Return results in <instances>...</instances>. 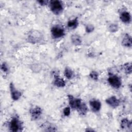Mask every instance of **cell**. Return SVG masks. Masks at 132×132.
<instances>
[{
    "mask_svg": "<svg viewBox=\"0 0 132 132\" xmlns=\"http://www.w3.org/2000/svg\"><path fill=\"white\" fill-rule=\"evenodd\" d=\"M50 7L51 11L55 14H59L62 12L63 6L59 1H52L50 2Z\"/></svg>",
    "mask_w": 132,
    "mask_h": 132,
    "instance_id": "obj_1",
    "label": "cell"
},
{
    "mask_svg": "<svg viewBox=\"0 0 132 132\" xmlns=\"http://www.w3.org/2000/svg\"><path fill=\"white\" fill-rule=\"evenodd\" d=\"M42 37V34L38 30H32L29 33L28 39L29 42L32 43H36L39 42L41 41Z\"/></svg>",
    "mask_w": 132,
    "mask_h": 132,
    "instance_id": "obj_2",
    "label": "cell"
},
{
    "mask_svg": "<svg viewBox=\"0 0 132 132\" xmlns=\"http://www.w3.org/2000/svg\"><path fill=\"white\" fill-rule=\"evenodd\" d=\"M108 81L109 84L114 88H119L121 85V79L117 75H110L108 78Z\"/></svg>",
    "mask_w": 132,
    "mask_h": 132,
    "instance_id": "obj_3",
    "label": "cell"
},
{
    "mask_svg": "<svg viewBox=\"0 0 132 132\" xmlns=\"http://www.w3.org/2000/svg\"><path fill=\"white\" fill-rule=\"evenodd\" d=\"M51 33L54 38H59L64 35V30L62 27L59 26H55L52 28Z\"/></svg>",
    "mask_w": 132,
    "mask_h": 132,
    "instance_id": "obj_4",
    "label": "cell"
},
{
    "mask_svg": "<svg viewBox=\"0 0 132 132\" xmlns=\"http://www.w3.org/2000/svg\"><path fill=\"white\" fill-rule=\"evenodd\" d=\"M68 98H69V104L71 107L73 109H75L77 110V109L79 107L80 105L82 103L81 101V100L79 98H75L71 95H68Z\"/></svg>",
    "mask_w": 132,
    "mask_h": 132,
    "instance_id": "obj_5",
    "label": "cell"
},
{
    "mask_svg": "<svg viewBox=\"0 0 132 132\" xmlns=\"http://www.w3.org/2000/svg\"><path fill=\"white\" fill-rule=\"evenodd\" d=\"M10 129L12 131H18L21 128L20 121L17 118H13L10 122Z\"/></svg>",
    "mask_w": 132,
    "mask_h": 132,
    "instance_id": "obj_6",
    "label": "cell"
},
{
    "mask_svg": "<svg viewBox=\"0 0 132 132\" xmlns=\"http://www.w3.org/2000/svg\"><path fill=\"white\" fill-rule=\"evenodd\" d=\"M10 90L12 100L14 101L18 100L21 96V93L16 89L12 82L10 83Z\"/></svg>",
    "mask_w": 132,
    "mask_h": 132,
    "instance_id": "obj_7",
    "label": "cell"
},
{
    "mask_svg": "<svg viewBox=\"0 0 132 132\" xmlns=\"http://www.w3.org/2000/svg\"><path fill=\"white\" fill-rule=\"evenodd\" d=\"M106 102L107 104L112 107H117L120 104L119 100L114 96H112L106 100Z\"/></svg>",
    "mask_w": 132,
    "mask_h": 132,
    "instance_id": "obj_8",
    "label": "cell"
},
{
    "mask_svg": "<svg viewBox=\"0 0 132 132\" xmlns=\"http://www.w3.org/2000/svg\"><path fill=\"white\" fill-rule=\"evenodd\" d=\"M30 113L32 119H37L42 114V109L39 107H36L30 110Z\"/></svg>",
    "mask_w": 132,
    "mask_h": 132,
    "instance_id": "obj_9",
    "label": "cell"
},
{
    "mask_svg": "<svg viewBox=\"0 0 132 132\" xmlns=\"http://www.w3.org/2000/svg\"><path fill=\"white\" fill-rule=\"evenodd\" d=\"M122 44L126 47H131L132 45L131 37L128 34L125 35L122 41Z\"/></svg>",
    "mask_w": 132,
    "mask_h": 132,
    "instance_id": "obj_10",
    "label": "cell"
},
{
    "mask_svg": "<svg viewBox=\"0 0 132 132\" xmlns=\"http://www.w3.org/2000/svg\"><path fill=\"white\" fill-rule=\"evenodd\" d=\"M121 20L125 23H128L131 20V15L127 11H123L120 14Z\"/></svg>",
    "mask_w": 132,
    "mask_h": 132,
    "instance_id": "obj_11",
    "label": "cell"
},
{
    "mask_svg": "<svg viewBox=\"0 0 132 132\" xmlns=\"http://www.w3.org/2000/svg\"><path fill=\"white\" fill-rule=\"evenodd\" d=\"M90 105L94 111H98L101 107V103L98 100H92L90 102Z\"/></svg>",
    "mask_w": 132,
    "mask_h": 132,
    "instance_id": "obj_12",
    "label": "cell"
},
{
    "mask_svg": "<svg viewBox=\"0 0 132 132\" xmlns=\"http://www.w3.org/2000/svg\"><path fill=\"white\" fill-rule=\"evenodd\" d=\"M54 84L57 87H63L65 85L64 80L62 78L59 77L58 76L55 77Z\"/></svg>",
    "mask_w": 132,
    "mask_h": 132,
    "instance_id": "obj_13",
    "label": "cell"
},
{
    "mask_svg": "<svg viewBox=\"0 0 132 132\" xmlns=\"http://www.w3.org/2000/svg\"><path fill=\"white\" fill-rule=\"evenodd\" d=\"M71 41L75 45H79L81 43L80 37L78 35H73L71 36Z\"/></svg>",
    "mask_w": 132,
    "mask_h": 132,
    "instance_id": "obj_14",
    "label": "cell"
},
{
    "mask_svg": "<svg viewBox=\"0 0 132 132\" xmlns=\"http://www.w3.org/2000/svg\"><path fill=\"white\" fill-rule=\"evenodd\" d=\"M121 127L123 129L129 128L131 127V122L127 119H123L121 122Z\"/></svg>",
    "mask_w": 132,
    "mask_h": 132,
    "instance_id": "obj_15",
    "label": "cell"
},
{
    "mask_svg": "<svg viewBox=\"0 0 132 132\" xmlns=\"http://www.w3.org/2000/svg\"><path fill=\"white\" fill-rule=\"evenodd\" d=\"M77 110L82 115L85 114L88 111V107L87 105L84 103H81L79 107L77 109Z\"/></svg>",
    "mask_w": 132,
    "mask_h": 132,
    "instance_id": "obj_16",
    "label": "cell"
},
{
    "mask_svg": "<svg viewBox=\"0 0 132 132\" xmlns=\"http://www.w3.org/2000/svg\"><path fill=\"white\" fill-rule=\"evenodd\" d=\"M78 24V22L77 18H75L74 19L71 20L68 22V26L70 28H76Z\"/></svg>",
    "mask_w": 132,
    "mask_h": 132,
    "instance_id": "obj_17",
    "label": "cell"
},
{
    "mask_svg": "<svg viewBox=\"0 0 132 132\" xmlns=\"http://www.w3.org/2000/svg\"><path fill=\"white\" fill-rule=\"evenodd\" d=\"M64 74L65 76L68 79H71L73 75V72L72 70L69 68H66L64 70Z\"/></svg>",
    "mask_w": 132,
    "mask_h": 132,
    "instance_id": "obj_18",
    "label": "cell"
},
{
    "mask_svg": "<svg viewBox=\"0 0 132 132\" xmlns=\"http://www.w3.org/2000/svg\"><path fill=\"white\" fill-rule=\"evenodd\" d=\"M118 29V26L117 24H111L109 26V30L111 32H116Z\"/></svg>",
    "mask_w": 132,
    "mask_h": 132,
    "instance_id": "obj_19",
    "label": "cell"
},
{
    "mask_svg": "<svg viewBox=\"0 0 132 132\" xmlns=\"http://www.w3.org/2000/svg\"><path fill=\"white\" fill-rule=\"evenodd\" d=\"M124 69L126 73L130 74L131 72V63H127L124 65Z\"/></svg>",
    "mask_w": 132,
    "mask_h": 132,
    "instance_id": "obj_20",
    "label": "cell"
},
{
    "mask_svg": "<svg viewBox=\"0 0 132 132\" xmlns=\"http://www.w3.org/2000/svg\"><path fill=\"white\" fill-rule=\"evenodd\" d=\"M98 74L96 71H92L90 73V77L93 80H96L98 79Z\"/></svg>",
    "mask_w": 132,
    "mask_h": 132,
    "instance_id": "obj_21",
    "label": "cell"
},
{
    "mask_svg": "<svg viewBox=\"0 0 132 132\" xmlns=\"http://www.w3.org/2000/svg\"><path fill=\"white\" fill-rule=\"evenodd\" d=\"M94 29V26L91 24H88L86 27V32H87L88 33L92 32L93 31Z\"/></svg>",
    "mask_w": 132,
    "mask_h": 132,
    "instance_id": "obj_22",
    "label": "cell"
},
{
    "mask_svg": "<svg viewBox=\"0 0 132 132\" xmlns=\"http://www.w3.org/2000/svg\"><path fill=\"white\" fill-rule=\"evenodd\" d=\"M63 114L65 116H69L70 114V107H65L63 110Z\"/></svg>",
    "mask_w": 132,
    "mask_h": 132,
    "instance_id": "obj_23",
    "label": "cell"
},
{
    "mask_svg": "<svg viewBox=\"0 0 132 132\" xmlns=\"http://www.w3.org/2000/svg\"><path fill=\"white\" fill-rule=\"evenodd\" d=\"M1 69H2L4 72H6V71H7V70H8V67H7V65L6 64V63H3L2 64Z\"/></svg>",
    "mask_w": 132,
    "mask_h": 132,
    "instance_id": "obj_24",
    "label": "cell"
},
{
    "mask_svg": "<svg viewBox=\"0 0 132 132\" xmlns=\"http://www.w3.org/2000/svg\"><path fill=\"white\" fill-rule=\"evenodd\" d=\"M38 3H40V5H46V3H47V1H38Z\"/></svg>",
    "mask_w": 132,
    "mask_h": 132,
    "instance_id": "obj_25",
    "label": "cell"
}]
</instances>
